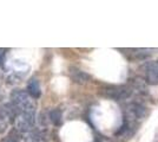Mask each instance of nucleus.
Wrapping results in <instances>:
<instances>
[{
    "label": "nucleus",
    "mask_w": 158,
    "mask_h": 142,
    "mask_svg": "<svg viewBox=\"0 0 158 142\" xmlns=\"http://www.w3.org/2000/svg\"><path fill=\"white\" fill-rule=\"evenodd\" d=\"M11 103L13 104L17 113H27V114H35V102L27 91L15 89L11 93Z\"/></svg>",
    "instance_id": "f257e3e1"
},
{
    "label": "nucleus",
    "mask_w": 158,
    "mask_h": 142,
    "mask_svg": "<svg viewBox=\"0 0 158 142\" xmlns=\"http://www.w3.org/2000/svg\"><path fill=\"white\" fill-rule=\"evenodd\" d=\"M99 93L106 98H110L113 101H122L126 100L131 95V90L124 85H106L100 89Z\"/></svg>",
    "instance_id": "f03ea898"
},
{
    "label": "nucleus",
    "mask_w": 158,
    "mask_h": 142,
    "mask_svg": "<svg viewBox=\"0 0 158 142\" xmlns=\"http://www.w3.org/2000/svg\"><path fill=\"white\" fill-rule=\"evenodd\" d=\"M34 122H35V114L19 113L14 120V126L15 129L20 133H28L34 127Z\"/></svg>",
    "instance_id": "7ed1b4c3"
},
{
    "label": "nucleus",
    "mask_w": 158,
    "mask_h": 142,
    "mask_svg": "<svg viewBox=\"0 0 158 142\" xmlns=\"http://www.w3.org/2000/svg\"><path fill=\"white\" fill-rule=\"evenodd\" d=\"M145 80L151 85L158 84V61L149 62L145 65Z\"/></svg>",
    "instance_id": "20e7f679"
},
{
    "label": "nucleus",
    "mask_w": 158,
    "mask_h": 142,
    "mask_svg": "<svg viewBox=\"0 0 158 142\" xmlns=\"http://www.w3.org/2000/svg\"><path fill=\"white\" fill-rule=\"evenodd\" d=\"M70 76H71L72 81L78 83V84H84V83H86V82H89L91 80L90 75H87L86 72H84V71H81V70H79L77 68L70 69Z\"/></svg>",
    "instance_id": "39448f33"
},
{
    "label": "nucleus",
    "mask_w": 158,
    "mask_h": 142,
    "mask_svg": "<svg viewBox=\"0 0 158 142\" xmlns=\"http://www.w3.org/2000/svg\"><path fill=\"white\" fill-rule=\"evenodd\" d=\"M26 91L28 93V95L34 98V100H38L40 96H41V89H40V83L38 80L32 78L30 80V82L27 83Z\"/></svg>",
    "instance_id": "423d86ee"
},
{
    "label": "nucleus",
    "mask_w": 158,
    "mask_h": 142,
    "mask_svg": "<svg viewBox=\"0 0 158 142\" xmlns=\"http://www.w3.org/2000/svg\"><path fill=\"white\" fill-rule=\"evenodd\" d=\"M48 120L50 122H52L53 126L56 127H59L63 123V114H61V110L58 108L52 109L50 113H48Z\"/></svg>",
    "instance_id": "0eeeda50"
},
{
    "label": "nucleus",
    "mask_w": 158,
    "mask_h": 142,
    "mask_svg": "<svg viewBox=\"0 0 158 142\" xmlns=\"http://www.w3.org/2000/svg\"><path fill=\"white\" fill-rule=\"evenodd\" d=\"M6 51L5 49H0V67L4 64V61H5V56H6Z\"/></svg>",
    "instance_id": "6e6552de"
},
{
    "label": "nucleus",
    "mask_w": 158,
    "mask_h": 142,
    "mask_svg": "<svg viewBox=\"0 0 158 142\" xmlns=\"http://www.w3.org/2000/svg\"><path fill=\"white\" fill-rule=\"evenodd\" d=\"M33 142H38V141H33Z\"/></svg>",
    "instance_id": "1a4fd4ad"
}]
</instances>
